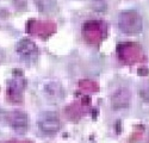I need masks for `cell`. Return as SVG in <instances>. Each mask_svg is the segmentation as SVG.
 Masks as SVG:
<instances>
[{
	"label": "cell",
	"mask_w": 149,
	"mask_h": 143,
	"mask_svg": "<svg viewBox=\"0 0 149 143\" xmlns=\"http://www.w3.org/2000/svg\"><path fill=\"white\" fill-rule=\"evenodd\" d=\"M118 26L122 32L129 36L139 35L143 29L142 17L136 11H124L118 17Z\"/></svg>",
	"instance_id": "cell-1"
},
{
	"label": "cell",
	"mask_w": 149,
	"mask_h": 143,
	"mask_svg": "<svg viewBox=\"0 0 149 143\" xmlns=\"http://www.w3.org/2000/svg\"><path fill=\"white\" fill-rule=\"evenodd\" d=\"M117 53H118V57L125 63L141 62L144 58L142 48L135 43L119 44L117 48Z\"/></svg>",
	"instance_id": "cell-2"
},
{
	"label": "cell",
	"mask_w": 149,
	"mask_h": 143,
	"mask_svg": "<svg viewBox=\"0 0 149 143\" xmlns=\"http://www.w3.org/2000/svg\"><path fill=\"white\" fill-rule=\"evenodd\" d=\"M40 130L45 135H54L60 130V118L54 111H43L37 121Z\"/></svg>",
	"instance_id": "cell-3"
},
{
	"label": "cell",
	"mask_w": 149,
	"mask_h": 143,
	"mask_svg": "<svg viewBox=\"0 0 149 143\" xmlns=\"http://www.w3.org/2000/svg\"><path fill=\"white\" fill-rule=\"evenodd\" d=\"M17 54L19 55L20 60L25 63H33L36 62L37 56H38V50H37L36 44L29 38H22L17 43Z\"/></svg>",
	"instance_id": "cell-4"
},
{
	"label": "cell",
	"mask_w": 149,
	"mask_h": 143,
	"mask_svg": "<svg viewBox=\"0 0 149 143\" xmlns=\"http://www.w3.org/2000/svg\"><path fill=\"white\" fill-rule=\"evenodd\" d=\"M16 73L8 82H7V94L12 101H20L22 94L25 87V80H24L20 70H15Z\"/></svg>",
	"instance_id": "cell-5"
},
{
	"label": "cell",
	"mask_w": 149,
	"mask_h": 143,
	"mask_svg": "<svg viewBox=\"0 0 149 143\" xmlns=\"http://www.w3.org/2000/svg\"><path fill=\"white\" fill-rule=\"evenodd\" d=\"M7 123L17 133H25L29 128V116L19 110L11 111L7 115Z\"/></svg>",
	"instance_id": "cell-6"
},
{
	"label": "cell",
	"mask_w": 149,
	"mask_h": 143,
	"mask_svg": "<svg viewBox=\"0 0 149 143\" xmlns=\"http://www.w3.org/2000/svg\"><path fill=\"white\" fill-rule=\"evenodd\" d=\"M84 37L90 43H98L104 36V26L100 22H87L84 25Z\"/></svg>",
	"instance_id": "cell-7"
},
{
	"label": "cell",
	"mask_w": 149,
	"mask_h": 143,
	"mask_svg": "<svg viewBox=\"0 0 149 143\" xmlns=\"http://www.w3.org/2000/svg\"><path fill=\"white\" fill-rule=\"evenodd\" d=\"M130 92L127 88H119L113 95L112 99H111V106L115 110H123L127 109L130 104Z\"/></svg>",
	"instance_id": "cell-8"
},
{
	"label": "cell",
	"mask_w": 149,
	"mask_h": 143,
	"mask_svg": "<svg viewBox=\"0 0 149 143\" xmlns=\"http://www.w3.org/2000/svg\"><path fill=\"white\" fill-rule=\"evenodd\" d=\"M37 7L42 12H52L56 7L55 0H36Z\"/></svg>",
	"instance_id": "cell-9"
},
{
	"label": "cell",
	"mask_w": 149,
	"mask_h": 143,
	"mask_svg": "<svg viewBox=\"0 0 149 143\" xmlns=\"http://www.w3.org/2000/svg\"><path fill=\"white\" fill-rule=\"evenodd\" d=\"M140 95L144 103H149V85H146L144 87L141 88Z\"/></svg>",
	"instance_id": "cell-10"
},
{
	"label": "cell",
	"mask_w": 149,
	"mask_h": 143,
	"mask_svg": "<svg viewBox=\"0 0 149 143\" xmlns=\"http://www.w3.org/2000/svg\"><path fill=\"white\" fill-rule=\"evenodd\" d=\"M146 143H149V140H148V141H147V142H146Z\"/></svg>",
	"instance_id": "cell-11"
}]
</instances>
